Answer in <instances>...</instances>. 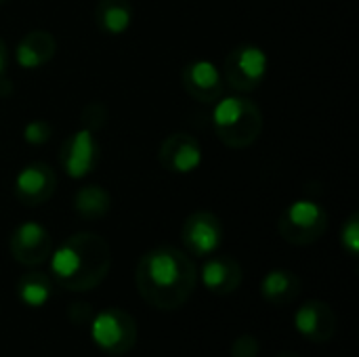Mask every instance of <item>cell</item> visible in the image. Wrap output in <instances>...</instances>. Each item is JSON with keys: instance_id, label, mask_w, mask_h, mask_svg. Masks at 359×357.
Listing matches in <instances>:
<instances>
[{"instance_id": "cell-2", "label": "cell", "mask_w": 359, "mask_h": 357, "mask_svg": "<svg viewBox=\"0 0 359 357\" xmlns=\"http://www.w3.org/2000/svg\"><path fill=\"white\" fill-rule=\"evenodd\" d=\"M48 259L53 284L69 292H88L97 288L111 267L109 244L99 234L90 231L69 236Z\"/></svg>"}, {"instance_id": "cell-23", "label": "cell", "mask_w": 359, "mask_h": 357, "mask_svg": "<svg viewBox=\"0 0 359 357\" xmlns=\"http://www.w3.org/2000/svg\"><path fill=\"white\" fill-rule=\"evenodd\" d=\"M67 311H69V320L76 324H86L93 318V309L86 303H74V305H69Z\"/></svg>"}, {"instance_id": "cell-5", "label": "cell", "mask_w": 359, "mask_h": 357, "mask_svg": "<svg viewBox=\"0 0 359 357\" xmlns=\"http://www.w3.org/2000/svg\"><path fill=\"white\" fill-rule=\"evenodd\" d=\"M90 337L95 345L107 356H124L137 343V324L124 309L109 307L90 318Z\"/></svg>"}, {"instance_id": "cell-25", "label": "cell", "mask_w": 359, "mask_h": 357, "mask_svg": "<svg viewBox=\"0 0 359 357\" xmlns=\"http://www.w3.org/2000/svg\"><path fill=\"white\" fill-rule=\"evenodd\" d=\"M276 357H301L299 353H292V351H284V353H280V356Z\"/></svg>"}, {"instance_id": "cell-12", "label": "cell", "mask_w": 359, "mask_h": 357, "mask_svg": "<svg viewBox=\"0 0 359 357\" xmlns=\"http://www.w3.org/2000/svg\"><path fill=\"white\" fill-rule=\"evenodd\" d=\"M181 82L185 93L200 103H215L225 88L223 72L206 59L189 61L181 72Z\"/></svg>"}, {"instance_id": "cell-20", "label": "cell", "mask_w": 359, "mask_h": 357, "mask_svg": "<svg viewBox=\"0 0 359 357\" xmlns=\"http://www.w3.org/2000/svg\"><path fill=\"white\" fill-rule=\"evenodd\" d=\"M341 246L347 255L358 257L359 252V215L351 213L341 227Z\"/></svg>"}, {"instance_id": "cell-14", "label": "cell", "mask_w": 359, "mask_h": 357, "mask_svg": "<svg viewBox=\"0 0 359 357\" xmlns=\"http://www.w3.org/2000/svg\"><path fill=\"white\" fill-rule=\"evenodd\" d=\"M244 280V271L240 263L231 257H210L202 269H200V282L202 286L217 295V297H227L240 288Z\"/></svg>"}, {"instance_id": "cell-1", "label": "cell", "mask_w": 359, "mask_h": 357, "mask_svg": "<svg viewBox=\"0 0 359 357\" xmlns=\"http://www.w3.org/2000/svg\"><path fill=\"white\" fill-rule=\"evenodd\" d=\"M198 284V269L191 257L175 246L147 250L135 269V286L141 299L160 309L172 311L189 301Z\"/></svg>"}, {"instance_id": "cell-13", "label": "cell", "mask_w": 359, "mask_h": 357, "mask_svg": "<svg viewBox=\"0 0 359 357\" xmlns=\"http://www.w3.org/2000/svg\"><path fill=\"white\" fill-rule=\"evenodd\" d=\"M294 328L303 339L311 343H326L337 332V314L328 303L311 299L297 309Z\"/></svg>"}, {"instance_id": "cell-24", "label": "cell", "mask_w": 359, "mask_h": 357, "mask_svg": "<svg viewBox=\"0 0 359 357\" xmlns=\"http://www.w3.org/2000/svg\"><path fill=\"white\" fill-rule=\"evenodd\" d=\"M6 69H8V46L0 38V78L6 76Z\"/></svg>"}, {"instance_id": "cell-19", "label": "cell", "mask_w": 359, "mask_h": 357, "mask_svg": "<svg viewBox=\"0 0 359 357\" xmlns=\"http://www.w3.org/2000/svg\"><path fill=\"white\" fill-rule=\"evenodd\" d=\"M17 297L27 307H42L53 297V280L42 271H27L17 282Z\"/></svg>"}, {"instance_id": "cell-22", "label": "cell", "mask_w": 359, "mask_h": 357, "mask_svg": "<svg viewBox=\"0 0 359 357\" xmlns=\"http://www.w3.org/2000/svg\"><path fill=\"white\" fill-rule=\"evenodd\" d=\"M261 343L252 335H242L231 345V357H259Z\"/></svg>"}, {"instance_id": "cell-4", "label": "cell", "mask_w": 359, "mask_h": 357, "mask_svg": "<svg viewBox=\"0 0 359 357\" xmlns=\"http://www.w3.org/2000/svg\"><path fill=\"white\" fill-rule=\"evenodd\" d=\"M328 227L326 208L309 198L294 200L280 215L278 231L292 246H309L316 244Z\"/></svg>"}, {"instance_id": "cell-16", "label": "cell", "mask_w": 359, "mask_h": 357, "mask_svg": "<svg viewBox=\"0 0 359 357\" xmlns=\"http://www.w3.org/2000/svg\"><path fill=\"white\" fill-rule=\"evenodd\" d=\"M301 278L288 269H271L261 282V297L278 307L290 305L301 297Z\"/></svg>"}, {"instance_id": "cell-9", "label": "cell", "mask_w": 359, "mask_h": 357, "mask_svg": "<svg viewBox=\"0 0 359 357\" xmlns=\"http://www.w3.org/2000/svg\"><path fill=\"white\" fill-rule=\"evenodd\" d=\"M8 250L23 267H38L46 263L53 252V238L44 225L25 221L13 229L8 238Z\"/></svg>"}, {"instance_id": "cell-18", "label": "cell", "mask_w": 359, "mask_h": 357, "mask_svg": "<svg viewBox=\"0 0 359 357\" xmlns=\"http://www.w3.org/2000/svg\"><path fill=\"white\" fill-rule=\"evenodd\" d=\"M72 204H74V210L78 217L86 219V221H97V219H103L109 208H111V196L105 187L97 185V183H90V185H84L80 187L74 198H72Z\"/></svg>"}, {"instance_id": "cell-26", "label": "cell", "mask_w": 359, "mask_h": 357, "mask_svg": "<svg viewBox=\"0 0 359 357\" xmlns=\"http://www.w3.org/2000/svg\"><path fill=\"white\" fill-rule=\"evenodd\" d=\"M4 2H6V0H0V4H4Z\"/></svg>"}, {"instance_id": "cell-17", "label": "cell", "mask_w": 359, "mask_h": 357, "mask_svg": "<svg viewBox=\"0 0 359 357\" xmlns=\"http://www.w3.org/2000/svg\"><path fill=\"white\" fill-rule=\"evenodd\" d=\"M135 11L130 0H99L95 6V23L107 36H122L133 23Z\"/></svg>"}, {"instance_id": "cell-21", "label": "cell", "mask_w": 359, "mask_h": 357, "mask_svg": "<svg viewBox=\"0 0 359 357\" xmlns=\"http://www.w3.org/2000/svg\"><path fill=\"white\" fill-rule=\"evenodd\" d=\"M50 135H53V128L46 120H29L23 126V139L29 145H44L50 141Z\"/></svg>"}, {"instance_id": "cell-3", "label": "cell", "mask_w": 359, "mask_h": 357, "mask_svg": "<svg viewBox=\"0 0 359 357\" xmlns=\"http://www.w3.org/2000/svg\"><path fill=\"white\" fill-rule=\"evenodd\" d=\"M212 112V124L219 141L231 149L250 147L263 133L261 107L242 95H229L217 99Z\"/></svg>"}, {"instance_id": "cell-8", "label": "cell", "mask_w": 359, "mask_h": 357, "mask_svg": "<svg viewBox=\"0 0 359 357\" xmlns=\"http://www.w3.org/2000/svg\"><path fill=\"white\" fill-rule=\"evenodd\" d=\"M225 238V229L221 219L210 210L191 213L181 227V242L185 250L194 257H210L215 255Z\"/></svg>"}, {"instance_id": "cell-15", "label": "cell", "mask_w": 359, "mask_h": 357, "mask_svg": "<svg viewBox=\"0 0 359 357\" xmlns=\"http://www.w3.org/2000/svg\"><path fill=\"white\" fill-rule=\"evenodd\" d=\"M57 53V40L46 29H32L27 32L15 48L17 65L23 69H38L46 65Z\"/></svg>"}, {"instance_id": "cell-7", "label": "cell", "mask_w": 359, "mask_h": 357, "mask_svg": "<svg viewBox=\"0 0 359 357\" xmlns=\"http://www.w3.org/2000/svg\"><path fill=\"white\" fill-rule=\"evenodd\" d=\"M101 147L95 130L82 126L67 135L59 147V164L69 179H86L99 164Z\"/></svg>"}, {"instance_id": "cell-10", "label": "cell", "mask_w": 359, "mask_h": 357, "mask_svg": "<svg viewBox=\"0 0 359 357\" xmlns=\"http://www.w3.org/2000/svg\"><path fill=\"white\" fill-rule=\"evenodd\" d=\"M57 189V175L46 162H32L23 166L13 183L15 198L25 206L46 204Z\"/></svg>"}, {"instance_id": "cell-6", "label": "cell", "mask_w": 359, "mask_h": 357, "mask_svg": "<svg viewBox=\"0 0 359 357\" xmlns=\"http://www.w3.org/2000/svg\"><path fill=\"white\" fill-rule=\"evenodd\" d=\"M267 53L257 44L233 46L223 61V80L238 93L257 90L267 76Z\"/></svg>"}, {"instance_id": "cell-11", "label": "cell", "mask_w": 359, "mask_h": 357, "mask_svg": "<svg viewBox=\"0 0 359 357\" xmlns=\"http://www.w3.org/2000/svg\"><path fill=\"white\" fill-rule=\"evenodd\" d=\"M158 162L172 175H191L202 164V147L194 135L172 133L160 143Z\"/></svg>"}]
</instances>
